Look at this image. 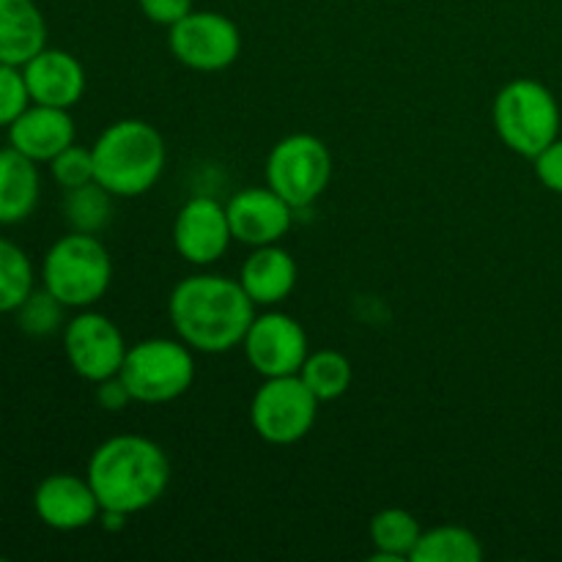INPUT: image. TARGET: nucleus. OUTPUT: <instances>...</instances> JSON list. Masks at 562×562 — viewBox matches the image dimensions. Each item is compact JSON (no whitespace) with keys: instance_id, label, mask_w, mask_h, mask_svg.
<instances>
[{"instance_id":"4468645a","label":"nucleus","mask_w":562,"mask_h":562,"mask_svg":"<svg viewBox=\"0 0 562 562\" xmlns=\"http://www.w3.org/2000/svg\"><path fill=\"white\" fill-rule=\"evenodd\" d=\"M33 510L49 530L75 532L91 527L102 514L88 477L71 472H53L33 492Z\"/></svg>"},{"instance_id":"9b49d317","label":"nucleus","mask_w":562,"mask_h":562,"mask_svg":"<svg viewBox=\"0 0 562 562\" xmlns=\"http://www.w3.org/2000/svg\"><path fill=\"white\" fill-rule=\"evenodd\" d=\"M247 362L263 379L294 376L307 360L305 327L294 316L280 311L256 313L245 340H241Z\"/></svg>"},{"instance_id":"a211bd4d","label":"nucleus","mask_w":562,"mask_h":562,"mask_svg":"<svg viewBox=\"0 0 562 562\" xmlns=\"http://www.w3.org/2000/svg\"><path fill=\"white\" fill-rule=\"evenodd\" d=\"M47 47V20L36 0H0V64L25 66Z\"/></svg>"},{"instance_id":"f257e3e1","label":"nucleus","mask_w":562,"mask_h":562,"mask_svg":"<svg viewBox=\"0 0 562 562\" xmlns=\"http://www.w3.org/2000/svg\"><path fill=\"white\" fill-rule=\"evenodd\" d=\"M176 335L201 355H225L245 340L258 307L239 278L192 274L176 283L168 300Z\"/></svg>"},{"instance_id":"39448f33","label":"nucleus","mask_w":562,"mask_h":562,"mask_svg":"<svg viewBox=\"0 0 562 562\" xmlns=\"http://www.w3.org/2000/svg\"><path fill=\"white\" fill-rule=\"evenodd\" d=\"M494 130L514 154L536 159L560 137V104L543 82L519 77L503 86L492 108Z\"/></svg>"},{"instance_id":"aec40b11","label":"nucleus","mask_w":562,"mask_h":562,"mask_svg":"<svg viewBox=\"0 0 562 562\" xmlns=\"http://www.w3.org/2000/svg\"><path fill=\"white\" fill-rule=\"evenodd\" d=\"M423 530L415 514L404 508H384L371 519V541L376 560H409Z\"/></svg>"},{"instance_id":"c85d7f7f","label":"nucleus","mask_w":562,"mask_h":562,"mask_svg":"<svg viewBox=\"0 0 562 562\" xmlns=\"http://www.w3.org/2000/svg\"><path fill=\"white\" fill-rule=\"evenodd\" d=\"M137 5H140L146 20L157 22V25H165V27H173L176 22L184 20V16L195 9L192 0H137Z\"/></svg>"},{"instance_id":"1a4fd4ad","label":"nucleus","mask_w":562,"mask_h":562,"mask_svg":"<svg viewBox=\"0 0 562 562\" xmlns=\"http://www.w3.org/2000/svg\"><path fill=\"white\" fill-rule=\"evenodd\" d=\"M170 53L179 64L195 71H223L241 53V33L231 16L192 9L170 27Z\"/></svg>"},{"instance_id":"f03ea898","label":"nucleus","mask_w":562,"mask_h":562,"mask_svg":"<svg viewBox=\"0 0 562 562\" xmlns=\"http://www.w3.org/2000/svg\"><path fill=\"white\" fill-rule=\"evenodd\" d=\"M170 472L168 453L154 439L121 434L93 450L86 477L102 510L135 516L168 492Z\"/></svg>"},{"instance_id":"6e6552de","label":"nucleus","mask_w":562,"mask_h":562,"mask_svg":"<svg viewBox=\"0 0 562 562\" xmlns=\"http://www.w3.org/2000/svg\"><path fill=\"white\" fill-rule=\"evenodd\" d=\"M322 401L311 393L300 373L263 379L250 401L252 431L269 445H294L311 434Z\"/></svg>"},{"instance_id":"5701e85b","label":"nucleus","mask_w":562,"mask_h":562,"mask_svg":"<svg viewBox=\"0 0 562 562\" xmlns=\"http://www.w3.org/2000/svg\"><path fill=\"white\" fill-rule=\"evenodd\" d=\"M300 379L318 401H338L351 387V362L335 349L311 351L302 362Z\"/></svg>"},{"instance_id":"f3484780","label":"nucleus","mask_w":562,"mask_h":562,"mask_svg":"<svg viewBox=\"0 0 562 562\" xmlns=\"http://www.w3.org/2000/svg\"><path fill=\"white\" fill-rule=\"evenodd\" d=\"M241 289L247 291L256 307H274L296 285V261L289 250L280 245L252 247L250 256L245 258L239 272Z\"/></svg>"},{"instance_id":"a878e982","label":"nucleus","mask_w":562,"mask_h":562,"mask_svg":"<svg viewBox=\"0 0 562 562\" xmlns=\"http://www.w3.org/2000/svg\"><path fill=\"white\" fill-rule=\"evenodd\" d=\"M49 173H53L55 184L64 187V190H75V187L88 184L93 179V154L91 148H82L77 143H71L69 148L58 154V157L49 162Z\"/></svg>"},{"instance_id":"9d476101","label":"nucleus","mask_w":562,"mask_h":562,"mask_svg":"<svg viewBox=\"0 0 562 562\" xmlns=\"http://www.w3.org/2000/svg\"><path fill=\"white\" fill-rule=\"evenodd\" d=\"M130 351L113 318L97 311H82L64 327V355L71 371L86 382L99 384L115 376Z\"/></svg>"},{"instance_id":"dca6fc26","label":"nucleus","mask_w":562,"mask_h":562,"mask_svg":"<svg viewBox=\"0 0 562 562\" xmlns=\"http://www.w3.org/2000/svg\"><path fill=\"white\" fill-rule=\"evenodd\" d=\"M71 143H75V119L64 108L31 102L25 113L9 126V146L36 165H49Z\"/></svg>"},{"instance_id":"7ed1b4c3","label":"nucleus","mask_w":562,"mask_h":562,"mask_svg":"<svg viewBox=\"0 0 562 562\" xmlns=\"http://www.w3.org/2000/svg\"><path fill=\"white\" fill-rule=\"evenodd\" d=\"M93 179L115 198H137L151 190L165 170V140L148 121L124 119L110 124L97 143Z\"/></svg>"},{"instance_id":"ddd939ff","label":"nucleus","mask_w":562,"mask_h":562,"mask_svg":"<svg viewBox=\"0 0 562 562\" xmlns=\"http://www.w3.org/2000/svg\"><path fill=\"white\" fill-rule=\"evenodd\" d=\"M231 234L236 241L250 247L278 245L291 231L296 209L285 203L272 187H245L228 203Z\"/></svg>"},{"instance_id":"6ab92c4d","label":"nucleus","mask_w":562,"mask_h":562,"mask_svg":"<svg viewBox=\"0 0 562 562\" xmlns=\"http://www.w3.org/2000/svg\"><path fill=\"white\" fill-rule=\"evenodd\" d=\"M42 176L38 165L16 148H0V225L25 223L38 206Z\"/></svg>"},{"instance_id":"423d86ee","label":"nucleus","mask_w":562,"mask_h":562,"mask_svg":"<svg viewBox=\"0 0 562 562\" xmlns=\"http://www.w3.org/2000/svg\"><path fill=\"white\" fill-rule=\"evenodd\" d=\"M119 376L137 404H170L195 382V355L181 338L137 340L126 351Z\"/></svg>"},{"instance_id":"cd10ccee","label":"nucleus","mask_w":562,"mask_h":562,"mask_svg":"<svg viewBox=\"0 0 562 562\" xmlns=\"http://www.w3.org/2000/svg\"><path fill=\"white\" fill-rule=\"evenodd\" d=\"M536 176L547 190L558 192L562 195V137H558L554 143H549L536 159Z\"/></svg>"},{"instance_id":"20e7f679","label":"nucleus","mask_w":562,"mask_h":562,"mask_svg":"<svg viewBox=\"0 0 562 562\" xmlns=\"http://www.w3.org/2000/svg\"><path fill=\"white\" fill-rule=\"evenodd\" d=\"M110 280L113 261L99 236L69 231L44 252L42 285L66 307L86 311L97 305L108 294Z\"/></svg>"},{"instance_id":"412c9836","label":"nucleus","mask_w":562,"mask_h":562,"mask_svg":"<svg viewBox=\"0 0 562 562\" xmlns=\"http://www.w3.org/2000/svg\"><path fill=\"white\" fill-rule=\"evenodd\" d=\"M483 558L481 538L459 525H442L426 530L417 541L412 562H477Z\"/></svg>"},{"instance_id":"bb28decb","label":"nucleus","mask_w":562,"mask_h":562,"mask_svg":"<svg viewBox=\"0 0 562 562\" xmlns=\"http://www.w3.org/2000/svg\"><path fill=\"white\" fill-rule=\"evenodd\" d=\"M27 104H31V93H27L22 66L0 64V126L9 130L25 113Z\"/></svg>"},{"instance_id":"4be33fe9","label":"nucleus","mask_w":562,"mask_h":562,"mask_svg":"<svg viewBox=\"0 0 562 562\" xmlns=\"http://www.w3.org/2000/svg\"><path fill=\"white\" fill-rule=\"evenodd\" d=\"M113 192L104 190L99 181L66 190L64 195V220L71 231L99 236L113 220Z\"/></svg>"},{"instance_id":"c756f323","label":"nucleus","mask_w":562,"mask_h":562,"mask_svg":"<svg viewBox=\"0 0 562 562\" xmlns=\"http://www.w3.org/2000/svg\"><path fill=\"white\" fill-rule=\"evenodd\" d=\"M97 404L102 406L104 412H121L132 404L130 390H126V384L121 382L119 373L97 384Z\"/></svg>"},{"instance_id":"393cba45","label":"nucleus","mask_w":562,"mask_h":562,"mask_svg":"<svg viewBox=\"0 0 562 562\" xmlns=\"http://www.w3.org/2000/svg\"><path fill=\"white\" fill-rule=\"evenodd\" d=\"M66 305L55 300L47 289H33L27 300L14 311L16 327L27 335V338H49L64 327Z\"/></svg>"},{"instance_id":"f8f14e48","label":"nucleus","mask_w":562,"mask_h":562,"mask_svg":"<svg viewBox=\"0 0 562 562\" xmlns=\"http://www.w3.org/2000/svg\"><path fill=\"white\" fill-rule=\"evenodd\" d=\"M234 241L228 209L212 195H195L179 209L173 220V247L192 267L220 261Z\"/></svg>"},{"instance_id":"2eb2a0df","label":"nucleus","mask_w":562,"mask_h":562,"mask_svg":"<svg viewBox=\"0 0 562 562\" xmlns=\"http://www.w3.org/2000/svg\"><path fill=\"white\" fill-rule=\"evenodd\" d=\"M22 75H25L31 102L36 104L71 110L86 93V69L66 49L44 47L22 66Z\"/></svg>"},{"instance_id":"b1692460","label":"nucleus","mask_w":562,"mask_h":562,"mask_svg":"<svg viewBox=\"0 0 562 562\" xmlns=\"http://www.w3.org/2000/svg\"><path fill=\"white\" fill-rule=\"evenodd\" d=\"M36 289V272L27 252L0 236V316L14 313Z\"/></svg>"},{"instance_id":"0eeeda50","label":"nucleus","mask_w":562,"mask_h":562,"mask_svg":"<svg viewBox=\"0 0 562 562\" xmlns=\"http://www.w3.org/2000/svg\"><path fill=\"white\" fill-rule=\"evenodd\" d=\"M333 154L327 143L307 132L283 137L267 157V184L294 209H307L327 192Z\"/></svg>"}]
</instances>
